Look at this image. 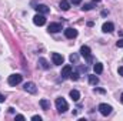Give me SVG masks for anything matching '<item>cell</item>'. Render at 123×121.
I'll return each instance as SVG.
<instances>
[{"instance_id": "1", "label": "cell", "mask_w": 123, "mask_h": 121, "mask_svg": "<svg viewBox=\"0 0 123 121\" xmlns=\"http://www.w3.org/2000/svg\"><path fill=\"white\" fill-rule=\"evenodd\" d=\"M56 108H57V111L59 113H64V111H67L69 110V104H67V101L63 98V97H59V98H56Z\"/></svg>"}, {"instance_id": "2", "label": "cell", "mask_w": 123, "mask_h": 121, "mask_svg": "<svg viewBox=\"0 0 123 121\" xmlns=\"http://www.w3.org/2000/svg\"><path fill=\"white\" fill-rule=\"evenodd\" d=\"M22 80H23V76L22 74H19V73H16V74H12V76H9V84L10 86H17V84H20L22 83Z\"/></svg>"}, {"instance_id": "3", "label": "cell", "mask_w": 123, "mask_h": 121, "mask_svg": "<svg viewBox=\"0 0 123 121\" xmlns=\"http://www.w3.org/2000/svg\"><path fill=\"white\" fill-rule=\"evenodd\" d=\"M112 105H109V104H105V103H102L100 105H99V111H100V114L102 116H105V117H107L110 113H112Z\"/></svg>"}, {"instance_id": "4", "label": "cell", "mask_w": 123, "mask_h": 121, "mask_svg": "<svg viewBox=\"0 0 123 121\" xmlns=\"http://www.w3.org/2000/svg\"><path fill=\"white\" fill-rule=\"evenodd\" d=\"M80 54H82L87 61H92V54H90L89 46H82V47H80Z\"/></svg>"}, {"instance_id": "5", "label": "cell", "mask_w": 123, "mask_h": 121, "mask_svg": "<svg viewBox=\"0 0 123 121\" xmlns=\"http://www.w3.org/2000/svg\"><path fill=\"white\" fill-rule=\"evenodd\" d=\"M33 23L36 24V26H43L44 23H46V17H44V14H36L34 17H33Z\"/></svg>"}, {"instance_id": "6", "label": "cell", "mask_w": 123, "mask_h": 121, "mask_svg": "<svg viewBox=\"0 0 123 121\" xmlns=\"http://www.w3.org/2000/svg\"><path fill=\"white\" fill-rule=\"evenodd\" d=\"M52 60H53V64H56V66H62L63 61H64V59H63V56L59 54V53H52Z\"/></svg>"}, {"instance_id": "7", "label": "cell", "mask_w": 123, "mask_h": 121, "mask_svg": "<svg viewBox=\"0 0 123 121\" xmlns=\"http://www.w3.org/2000/svg\"><path fill=\"white\" fill-rule=\"evenodd\" d=\"M25 91H27V93H30V94H36L37 93V88H36V84L34 83H31V81H29V83H25Z\"/></svg>"}, {"instance_id": "8", "label": "cell", "mask_w": 123, "mask_h": 121, "mask_svg": "<svg viewBox=\"0 0 123 121\" xmlns=\"http://www.w3.org/2000/svg\"><path fill=\"white\" fill-rule=\"evenodd\" d=\"M72 66H64L63 68H62V78H69L70 77V74H72Z\"/></svg>"}, {"instance_id": "9", "label": "cell", "mask_w": 123, "mask_h": 121, "mask_svg": "<svg viewBox=\"0 0 123 121\" xmlns=\"http://www.w3.org/2000/svg\"><path fill=\"white\" fill-rule=\"evenodd\" d=\"M64 36H66L67 38H74V37H77V30H76V29L69 27V29H66V30H64Z\"/></svg>"}, {"instance_id": "10", "label": "cell", "mask_w": 123, "mask_h": 121, "mask_svg": "<svg viewBox=\"0 0 123 121\" xmlns=\"http://www.w3.org/2000/svg\"><path fill=\"white\" fill-rule=\"evenodd\" d=\"M34 9H36V10H37V13H40V14H47V13L50 11V9H49L46 4H37Z\"/></svg>"}, {"instance_id": "11", "label": "cell", "mask_w": 123, "mask_h": 121, "mask_svg": "<svg viewBox=\"0 0 123 121\" xmlns=\"http://www.w3.org/2000/svg\"><path fill=\"white\" fill-rule=\"evenodd\" d=\"M47 30L50 31V33H57V31L62 30V24L60 23H50Z\"/></svg>"}, {"instance_id": "12", "label": "cell", "mask_w": 123, "mask_h": 121, "mask_svg": "<svg viewBox=\"0 0 123 121\" xmlns=\"http://www.w3.org/2000/svg\"><path fill=\"white\" fill-rule=\"evenodd\" d=\"M102 30L105 31V33H112V31L115 30V26H113V23L107 22V23H105V24L102 26Z\"/></svg>"}, {"instance_id": "13", "label": "cell", "mask_w": 123, "mask_h": 121, "mask_svg": "<svg viewBox=\"0 0 123 121\" xmlns=\"http://www.w3.org/2000/svg\"><path fill=\"white\" fill-rule=\"evenodd\" d=\"M39 66L42 67V68H44V70H47L50 66H49V63H47V60L46 59H43V57H40L39 59Z\"/></svg>"}, {"instance_id": "14", "label": "cell", "mask_w": 123, "mask_h": 121, "mask_svg": "<svg viewBox=\"0 0 123 121\" xmlns=\"http://www.w3.org/2000/svg\"><path fill=\"white\" fill-rule=\"evenodd\" d=\"M70 97H72L73 101H79V98H80V93H79L77 90H72L70 91Z\"/></svg>"}, {"instance_id": "15", "label": "cell", "mask_w": 123, "mask_h": 121, "mask_svg": "<svg viewBox=\"0 0 123 121\" xmlns=\"http://www.w3.org/2000/svg\"><path fill=\"white\" fill-rule=\"evenodd\" d=\"M59 6H60L62 10H64V11H66V10H69V9H70V1H67V0H62Z\"/></svg>"}, {"instance_id": "16", "label": "cell", "mask_w": 123, "mask_h": 121, "mask_svg": "<svg viewBox=\"0 0 123 121\" xmlns=\"http://www.w3.org/2000/svg\"><path fill=\"white\" fill-rule=\"evenodd\" d=\"M93 70H94L96 74H100V73L103 71V64H102V63H96V64L93 66Z\"/></svg>"}, {"instance_id": "17", "label": "cell", "mask_w": 123, "mask_h": 121, "mask_svg": "<svg viewBox=\"0 0 123 121\" xmlns=\"http://www.w3.org/2000/svg\"><path fill=\"white\" fill-rule=\"evenodd\" d=\"M89 83H90L92 86H96V84L99 83V78H97L94 74H90V76H89Z\"/></svg>"}, {"instance_id": "18", "label": "cell", "mask_w": 123, "mask_h": 121, "mask_svg": "<svg viewBox=\"0 0 123 121\" xmlns=\"http://www.w3.org/2000/svg\"><path fill=\"white\" fill-rule=\"evenodd\" d=\"M40 105H42L43 110H49V105H50V104H49L47 100H40Z\"/></svg>"}, {"instance_id": "19", "label": "cell", "mask_w": 123, "mask_h": 121, "mask_svg": "<svg viewBox=\"0 0 123 121\" xmlns=\"http://www.w3.org/2000/svg\"><path fill=\"white\" fill-rule=\"evenodd\" d=\"M70 61H72V63H74V64H77V61H79V56H77L76 53L70 54Z\"/></svg>"}, {"instance_id": "20", "label": "cell", "mask_w": 123, "mask_h": 121, "mask_svg": "<svg viewBox=\"0 0 123 121\" xmlns=\"http://www.w3.org/2000/svg\"><path fill=\"white\" fill-rule=\"evenodd\" d=\"M70 78H72L73 81L79 80V73H77V71H72V74H70Z\"/></svg>"}, {"instance_id": "21", "label": "cell", "mask_w": 123, "mask_h": 121, "mask_svg": "<svg viewBox=\"0 0 123 121\" xmlns=\"http://www.w3.org/2000/svg\"><path fill=\"white\" fill-rule=\"evenodd\" d=\"M93 7V4L92 3H86V4H85V6H83V7H82V9H83V10H86V11H87V10H90V9H92Z\"/></svg>"}, {"instance_id": "22", "label": "cell", "mask_w": 123, "mask_h": 121, "mask_svg": "<svg viewBox=\"0 0 123 121\" xmlns=\"http://www.w3.org/2000/svg\"><path fill=\"white\" fill-rule=\"evenodd\" d=\"M31 120L33 121H42V117H40V116H33Z\"/></svg>"}, {"instance_id": "23", "label": "cell", "mask_w": 123, "mask_h": 121, "mask_svg": "<svg viewBox=\"0 0 123 121\" xmlns=\"http://www.w3.org/2000/svg\"><path fill=\"white\" fill-rule=\"evenodd\" d=\"M116 44H117V47H123V38H120V40H119Z\"/></svg>"}, {"instance_id": "24", "label": "cell", "mask_w": 123, "mask_h": 121, "mask_svg": "<svg viewBox=\"0 0 123 121\" xmlns=\"http://www.w3.org/2000/svg\"><path fill=\"white\" fill-rule=\"evenodd\" d=\"M70 3H73V4H80L82 0H70Z\"/></svg>"}, {"instance_id": "25", "label": "cell", "mask_w": 123, "mask_h": 121, "mask_svg": "<svg viewBox=\"0 0 123 121\" xmlns=\"http://www.w3.org/2000/svg\"><path fill=\"white\" fill-rule=\"evenodd\" d=\"M94 93H102V94H103L105 90H102V88H94Z\"/></svg>"}, {"instance_id": "26", "label": "cell", "mask_w": 123, "mask_h": 121, "mask_svg": "<svg viewBox=\"0 0 123 121\" xmlns=\"http://www.w3.org/2000/svg\"><path fill=\"white\" fill-rule=\"evenodd\" d=\"M16 118H17V120H25V116H20V114H19V116H16Z\"/></svg>"}, {"instance_id": "27", "label": "cell", "mask_w": 123, "mask_h": 121, "mask_svg": "<svg viewBox=\"0 0 123 121\" xmlns=\"http://www.w3.org/2000/svg\"><path fill=\"white\" fill-rule=\"evenodd\" d=\"M119 74L123 76V66H122V67H119Z\"/></svg>"}, {"instance_id": "28", "label": "cell", "mask_w": 123, "mask_h": 121, "mask_svg": "<svg viewBox=\"0 0 123 121\" xmlns=\"http://www.w3.org/2000/svg\"><path fill=\"white\" fill-rule=\"evenodd\" d=\"M3 101H4V95H1V94H0V103H3Z\"/></svg>"}, {"instance_id": "29", "label": "cell", "mask_w": 123, "mask_h": 121, "mask_svg": "<svg viewBox=\"0 0 123 121\" xmlns=\"http://www.w3.org/2000/svg\"><path fill=\"white\" fill-rule=\"evenodd\" d=\"M120 101L123 103V93H122V95H120Z\"/></svg>"}, {"instance_id": "30", "label": "cell", "mask_w": 123, "mask_h": 121, "mask_svg": "<svg viewBox=\"0 0 123 121\" xmlns=\"http://www.w3.org/2000/svg\"><path fill=\"white\" fill-rule=\"evenodd\" d=\"M93 1H94V3H99V1H100V0H93Z\"/></svg>"}]
</instances>
